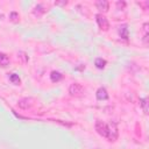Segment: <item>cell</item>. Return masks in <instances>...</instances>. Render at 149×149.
Listing matches in <instances>:
<instances>
[{
	"label": "cell",
	"mask_w": 149,
	"mask_h": 149,
	"mask_svg": "<svg viewBox=\"0 0 149 149\" xmlns=\"http://www.w3.org/2000/svg\"><path fill=\"white\" fill-rule=\"evenodd\" d=\"M95 130L99 135L108 139V141L113 142L118 139V127L114 122L111 123H104L100 120H97L95 122Z\"/></svg>",
	"instance_id": "6da1fadb"
},
{
	"label": "cell",
	"mask_w": 149,
	"mask_h": 149,
	"mask_svg": "<svg viewBox=\"0 0 149 149\" xmlns=\"http://www.w3.org/2000/svg\"><path fill=\"white\" fill-rule=\"evenodd\" d=\"M34 102H35V100L31 97H26V98H22L17 101V106L21 109H28V108H31L34 106Z\"/></svg>",
	"instance_id": "7a4b0ae2"
},
{
	"label": "cell",
	"mask_w": 149,
	"mask_h": 149,
	"mask_svg": "<svg viewBox=\"0 0 149 149\" xmlns=\"http://www.w3.org/2000/svg\"><path fill=\"white\" fill-rule=\"evenodd\" d=\"M95 21H97V23H98V26H99V28L101 29V30H108V28H109V22H108V20L106 19V16H104L102 14H97L95 15Z\"/></svg>",
	"instance_id": "3957f363"
},
{
	"label": "cell",
	"mask_w": 149,
	"mask_h": 149,
	"mask_svg": "<svg viewBox=\"0 0 149 149\" xmlns=\"http://www.w3.org/2000/svg\"><path fill=\"white\" fill-rule=\"evenodd\" d=\"M84 92V87L79 83H72L69 87V93L71 95H80Z\"/></svg>",
	"instance_id": "277c9868"
},
{
	"label": "cell",
	"mask_w": 149,
	"mask_h": 149,
	"mask_svg": "<svg viewBox=\"0 0 149 149\" xmlns=\"http://www.w3.org/2000/svg\"><path fill=\"white\" fill-rule=\"evenodd\" d=\"M48 7L44 5V3H37L34 8H33V14H34V16H36V17H41L48 9H47Z\"/></svg>",
	"instance_id": "5b68a950"
},
{
	"label": "cell",
	"mask_w": 149,
	"mask_h": 149,
	"mask_svg": "<svg viewBox=\"0 0 149 149\" xmlns=\"http://www.w3.org/2000/svg\"><path fill=\"white\" fill-rule=\"evenodd\" d=\"M95 7H97V9H99L100 12L106 13V12L108 10V8H109V3H108V1H106V0H98V1L95 2Z\"/></svg>",
	"instance_id": "8992f818"
},
{
	"label": "cell",
	"mask_w": 149,
	"mask_h": 149,
	"mask_svg": "<svg viewBox=\"0 0 149 149\" xmlns=\"http://www.w3.org/2000/svg\"><path fill=\"white\" fill-rule=\"evenodd\" d=\"M95 95H97L98 100H106V99H108V93H107V90L105 87H99L97 90Z\"/></svg>",
	"instance_id": "52a82bcc"
},
{
	"label": "cell",
	"mask_w": 149,
	"mask_h": 149,
	"mask_svg": "<svg viewBox=\"0 0 149 149\" xmlns=\"http://www.w3.org/2000/svg\"><path fill=\"white\" fill-rule=\"evenodd\" d=\"M119 35H120L121 38H125V40L128 38V26L127 24L120 26V28H119Z\"/></svg>",
	"instance_id": "ba28073f"
},
{
	"label": "cell",
	"mask_w": 149,
	"mask_h": 149,
	"mask_svg": "<svg viewBox=\"0 0 149 149\" xmlns=\"http://www.w3.org/2000/svg\"><path fill=\"white\" fill-rule=\"evenodd\" d=\"M50 78H51V80H52L54 83H57V81H59V80L63 78V76H62V73L58 72V71H52L51 74H50Z\"/></svg>",
	"instance_id": "9c48e42d"
},
{
	"label": "cell",
	"mask_w": 149,
	"mask_h": 149,
	"mask_svg": "<svg viewBox=\"0 0 149 149\" xmlns=\"http://www.w3.org/2000/svg\"><path fill=\"white\" fill-rule=\"evenodd\" d=\"M9 64V58L6 54L0 52V66H7Z\"/></svg>",
	"instance_id": "30bf717a"
},
{
	"label": "cell",
	"mask_w": 149,
	"mask_h": 149,
	"mask_svg": "<svg viewBox=\"0 0 149 149\" xmlns=\"http://www.w3.org/2000/svg\"><path fill=\"white\" fill-rule=\"evenodd\" d=\"M106 61L105 59H102V58H95V61H94V65L98 68V69H104L105 68V65H106Z\"/></svg>",
	"instance_id": "8fae6325"
},
{
	"label": "cell",
	"mask_w": 149,
	"mask_h": 149,
	"mask_svg": "<svg viewBox=\"0 0 149 149\" xmlns=\"http://www.w3.org/2000/svg\"><path fill=\"white\" fill-rule=\"evenodd\" d=\"M17 58L21 61L22 64H26L28 62V56H27V54L24 51H19L17 52Z\"/></svg>",
	"instance_id": "7c38bea8"
},
{
	"label": "cell",
	"mask_w": 149,
	"mask_h": 149,
	"mask_svg": "<svg viewBox=\"0 0 149 149\" xmlns=\"http://www.w3.org/2000/svg\"><path fill=\"white\" fill-rule=\"evenodd\" d=\"M9 80H10L12 84H14V85H20V83H21L20 77H19L17 74H15V73H12V74L9 76Z\"/></svg>",
	"instance_id": "4fadbf2b"
},
{
	"label": "cell",
	"mask_w": 149,
	"mask_h": 149,
	"mask_svg": "<svg viewBox=\"0 0 149 149\" xmlns=\"http://www.w3.org/2000/svg\"><path fill=\"white\" fill-rule=\"evenodd\" d=\"M140 105H141V107H142L144 114H148V99H147V98H142V99L140 100Z\"/></svg>",
	"instance_id": "5bb4252c"
},
{
	"label": "cell",
	"mask_w": 149,
	"mask_h": 149,
	"mask_svg": "<svg viewBox=\"0 0 149 149\" xmlns=\"http://www.w3.org/2000/svg\"><path fill=\"white\" fill-rule=\"evenodd\" d=\"M19 19H20V16H19V14H17L16 12H10V14H9V20H10L12 22H19Z\"/></svg>",
	"instance_id": "9a60e30c"
},
{
	"label": "cell",
	"mask_w": 149,
	"mask_h": 149,
	"mask_svg": "<svg viewBox=\"0 0 149 149\" xmlns=\"http://www.w3.org/2000/svg\"><path fill=\"white\" fill-rule=\"evenodd\" d=\"M126 7V2L125 1H118L116 2V8L118 9H123Z\"/></svg>",
	"instance_id": "2e32d148"
},
{
	"label": "cell",
	"mask_w": 149,
	"mask_h": 149,
	"mask_svg": "<svg viewBox=\"0 0 149 149\" xmlns=\"http://www.w3.org/2000/svg\"><path fill=\"white\" fill-rule=\"evenodd\" d=\"M55 5L63 7V6H66V5H68V1H65V0H64V1H55Z\"/></svg>",
	"instance_id": "e0dca14e"
}]
</instances>
